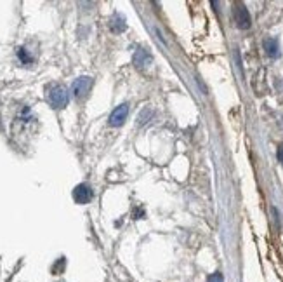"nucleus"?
<instances>
[{
    "label": "nucleus",
    "mask_w": 283,
    "mask_h": 282,
    "mask_svg": "<svg viewBox=\"0 0 283 282\" xmlns=\"http://www.w3.org/2000/svg\"><path fill=\"white\" fill-rule=\"evenodd\" d=\"M127 115H129V105H120V107H117L115 110L111 112V115H109V125H113V127H119L127 120Z\"/></svg>",
    "instance_id": "obj_4"
},
{
    "label": "nucleus",
    "mask_w": 283,
    "mask_h": 282,
    "mask_svg": "<svg viewBox=\"0 0 283 282\" xmlns=\"http://www.w3.org/2000/svg\"><path fill=\"white\" fill-rule=\"evenodd\" d=\"M233 16H235V21H237L238 28H242V30L250 28V14H249V11L245 9L243 4H235Z\"/></svg>",
    "instance_id": "obj_3"
},
{
    "label": "nucleus",
    "mask_w": 283,
    "mask_h": 282,
    "mask_svg": "<svg viewBox=\"0 0 283 282\" xmlns=\"http://www.w3.org/2000/svg\"><path fill=\"white\" fill-rule=\"evenodd\" d=\"M92 87V78L90 77H78L72 85V92L77 100H84Z\"/></svg>",
    "instance_id": "obj_2"
},
{
    "label": "nucleus",
    "mask_w": 283,
    "mask_h": 282,
    "mask_svg": "<svg viewBox=\"0 0 283 282\" xmlns=\"http://www.w3.org/2000/svg\"><path fill=\"white\" fill-rule=\"evenodd\" d=\"M278 159H280V162L283 164V147L278 148Z\"/></svg>",
    "instance_id": "obj_10"
},
{
    "label": "nucleus",
    "mask_w": 283,
    "mask_h": 282,
    "mask_svg": "<svg viewBox=\"0 0 283 282\" xmlns=\"http://www.w3.org/2000/svg\"><path fill=\"white\" fill-rule=\"evenodd\" d=\"M47 101L52 108H65L68 105V91L61 85H50L47 89Z\"/></svg>",
    "instance_id": "obj_1"
},
{
    "label": "nucleus",
    "mask_w": 283,
    "mask_h": 282,
    "mask_svg": "<svg viewBox=\"0 0 283 282\" xmlns=\"http://www.w3.org/2000/svg\"><path fill=\"white\" fill-rule=\"evenodd\" d=\"M18 56H19V60H21L23 63H25V65H28V63H31V58L28 56V54H26V49H18Z\"/></svg>",
    "instance_id": "obj_8"
},
{
    "label": "nucleus",
    "mask_w": 283,
    "mask_h": 282,
    "mask_svg": "<svg viewBox=\"0 0 283 282\" xmlns=\"http://www.w3.org/2000/svg\"><path fill=\"white\" fill-rule=\"evenodd\" d=\"M73 199L77 204H87L90 199H92V188L89 185H85V183H80V185L75 186Z\"/></svg>",
    "instance_id": "obj_5"
},
{
    "label": "nucleus",
    "mask_w": 283,
    "mask_h": 282,
    "mask_svg": "<svg viewBox=\"0 0 283 282\" xmlns=\"http://www.w3.org/2000/svg\"><path fill=\"white\" fill-rule=\"evenodd\" d=\"M207 282H224V277H222V273L215 272V273H212L209 279H207Z\"/></svg>",
    "instance_id": "obj_9"
},
{
    "label": "nucleus",
    "mask_w": 283,
    "mask_h": 282,
    "mask_svg": "<svg viewBox=\"0 0 283 282\" xmlns=\"http://www.w3.org/2000/svg\"><path fill=\"white\" fill-rule=\"evenodd\" d=\"M149 63H151V58H149V54L146 53V51L137 49L134 54V65L137 66V68H144V66H148Z\"/></svg>",
    "instance_id": "obj_6"
},
{
    "label": "nucleus",
    "mask_w": 283,
    "mask_h": 282,
    "mask_svg": "<svg viewBox=\"0 0 283 282\" xmlns=\"http://www.w3.org/2000/svg\"><path fill=\"white\" fill-rule=\"evenodd\" d=\"M264 49H266V53H268V56L271 58L280 56V45H278V40H274V38H266Z\"/></svg>",
    "instance_id": "obj_7"
}]
</instances>
